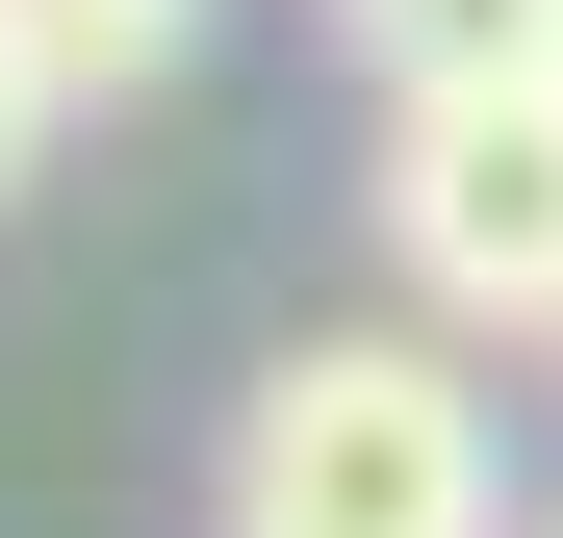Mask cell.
<instances>
[{"instance_id":"cell-5","label":"cell","mask_w":563,"mask_h":538,"mask_svg":"<svg viewBox=\"0 0 563 538\" xmlns=\"http://www.w3.org/2000/svg\"><path fill=\"white\" fill-rule=\"evenodd\" d=\"M26 154H52V77H26V26H0V206H26Z\"/></svg>"},{"instance_id":"cell-2","label":"cell","mask_w":563,"mask_h":538,"mask_svg":"<svg viewBox=\"0 0 563 538\" xmlns=\"http://www.w3.org/2000/svg\"><path fill=\"white\" fill-rule=\"evenodd\" d=\"M385 256L435 333H563V52L385 103Z\"/></svg>"},{"instance_id":"cell-1","label":"cell","mask_w":563,"mask_h":538,"mask_svg":"<svg viewBox=\"0 0 563 538\" xmlns=\"http://www.w3.org/2000/svg\"><path fill=\"white\" fill-rule=\"evenodd\" d=\"M206 538H512V436L435 333H282L231 385Z\"/></svg>"},{"instance_id":"cell-3","label":"cell","mask_w":563,"mask_h":538,"mask_svg":"<svg viewBox=\"0 0 563 538\" xmlns=\"http://www.w3.org/2000/svg\"><path fill=\"white\" fill-rule=\"evenodd\" d=\"M333 26H358V77H385V103H435V77H538L563 0H333Z\"/></svg>"},{"instance_id":"cell-4","label":"cell","mask_w":563,"mask_h":538,"mask_svg":"<svg viewBox=\"0 0 563 538\" xmlns=\"http://www.w3.org/2000/svg\"><path fill=\"white\" fill-rule=\"evenodd\" d=\"M0 26H26V77H52V103H154V77L206 52V0H0Z\"/></svg>"}]
</instances>
